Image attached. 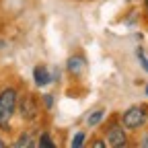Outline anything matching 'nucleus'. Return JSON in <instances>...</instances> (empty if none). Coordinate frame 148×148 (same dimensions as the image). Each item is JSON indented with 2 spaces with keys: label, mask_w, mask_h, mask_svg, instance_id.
I'll return each instance as SVG.
<instances>
[{
  "label": "nucleus",
  "mask_w": 148,
  "mask_h": 148,
  "mask_svg": "<svg viewBox=\"0 0 148 148\" xmlns=\"http://www.w3.org/2000/svg\"><path fill=\"white\" fill-rule=\"evenodd\" d=\"M18 90L14 86H4L0 90V130H8L10 121L16 113Z\"/></svg>",
  "instance_id": "obj_1"
},
{
  "label": "nucleus",
  "mask_w": 148,
  "mask_h": 148,
  "mask_svg": "<svg viewBox=\"0 0 148 148\" xmlns=\"http://www.w3.org/2000/svg\"><path fill=\"white\" fill-rule=\"evenodd\" d=\"M146 117H148L146 109H144L142 105H134V107H130V109L123 111V115H121V125H123L125 130H130V132H136V130L144 127Z\"/></svg>",
  "instance_id": "obj_2"
},
{
  "label": "nucleus",
  "mask_w": 148,
  "mask_h": 148,
  "mask_svg": "<svg viewBox=\"0 0 148 148\" xmlns=\"http://www.w3.org/2000/svg\"><path fill=\"white\" fill-rule=\"evenodd\" d=\"M18 115L23 117V121H35L39 117V101L33 95H25L23 99H18Z\"/></svg>",
  "instance_id": "obj_3"
},
{
  "label": "nucleus",
  "mask_w": 148,
  "mask_h": 148,
  "mask_svg": "<svg viewBox=\"0 0 148 148\" xmlns=\"http://www.w3.org/2000/svg\"><path fill=\"white\" fill-rule=\"evenodd\" d=\"M105 146H111V148H121L127 144V136H125V127L121 123H111L105 132Z\"/></svg>",
  "instance_id": "obj_4"
},
{
  "label": "nucleus",
  "mask_w": 148,
  "mask_h": 148,
  "mask_svg": "<svg viewBox=\"0 0 148 148\" xmlns=\"http://www.w3.org/2000/svg\"><path fill=\"white\" fill-rule=\"evenodd\" d=\"M66 70L68 74H72V76H82V74L86 72V60L82 58V56H70L68 62H66Z\"/></svg>",
  "instance_id": "obj_5"
},
{
  "label": "nucleus",
  "mask_w": 148,
  "mask_h": 148,
  "mask_svg": "<svg viewBox=\"0 0 148 148\" xmlns=\"http://www.w3.org/2000/svg\"><path fill=\"white\" fill-rule=\"evenodd\" d=\"M33 82L39 88H43V86H47L51 82V74H49L47 66H35L33 68Z\"/></svg>",
  "instance_id": "obj_6"
},
{
  "label": "nucleus",
  "mask_w": 148,
  "mask_h": 148,
  "mask_svg": "<svg viewBox=\"0 0 148 148\" xmlns=\"http://www.w3.org/2000/svg\"><path fill=\"white\" fill-rule=\"evenodd\" d=\"M103 119H105V109H95L84 117V123H86V127H97Z\"/></svg>",
  "instance_id": "obj_7"
},
{
  "label": "nucleus",
  "mask_w": 148,
  "mask_h": 148,
  "mask_svg": "<svg viewBox=\"0 0 148 148\" xmlns=\"http://www.w3.org/2000/svg\"><path fill=\"white\" fill-rule=\"evenodd\" d=\"M37 138H35V134L33 132H23L21 136H18V140L14 142V146L16 148H27V146H35L37 142H35Z\"/></svg>",
  "instance_id": "obj_8"
},
{
  "label": "nucleus",
  "mask_w": 148,
  "mask_h": 148,
  "mask_svg": "<svg viewBox=\"0 0 148 148\" xmlns=\"http://www.w3.org/2000/svg\"><path fill=\"white\" fill-rule=\"evenodd\" d=\"M37 146L39 148H53L56 142H53V138L47 132H43V134H39V138H37Z\"/></svg>",
  "instance_id": "obj_9"
},
{
  "label": "nucleus",
  "mask_w": 148,
  "mask_h": 148,
  "mask_svg": "<svg viewBox=\"0 0 148 148\" xmlns=\"http://www.w3.org/2000/svg\"><path fill=\"white\" fill-rule=\"evenodd\" d=\"M84 142H86V132H76L74 138H72V142H70V146L72 148H80V146H84Z\"/></svg>",
  "instance_id": "obj_10"
},
{
  "label": "nucleus",
  "mask_w": 148,
  "mask_h": 148,
  "mask_svg": "<svg viewBox=\"0 0 148 148\" xmlns=\"http://www.w3.org/2000/svg\"><path fill=\"white\" fill-rule=\"evenodd\" d=\"M138 53V60H140V64H142V68L148 72V58H146V56H144V49H138L136 51Z\"/></svg>",
  "instance_id": "obj_11"
},
{
  "label": "nucleus",
  "mask_w": 148,
  "mask_h": 148,
  "mask_svg": "<svg viewBox=\"0 0 148 148\" xmlns=\"http://www.w3.org/2000/svg\"><path fill=\"white\" fill-rule=\"evenodd\" d=\"M53 107V97L51 95H43V109H51Z\"/></svg>",
  "instance_id": "obj_12"
},
{
  "label": "nucleus",
  "mask_w": 148,
  "mask_h": 148,
  "mask_svg": "<svg viewBox=\"0 0 148 148\" xmlns=\"http://www.w3.org/2000/svg\"><path fill=\"white\" fill-rule=\"evenodd\" d=\"M144 6H146V10H148V0H144Z\"/></svg>",
  "instance_id": "obj_13"
},
{
  "label": "nucleus",
  "mask_w": 148,
  "mask_h": 148,
  "mask_svg": "<svg viewBox=\"0 0 148 148\" xmlns=\"http://www.w3.org/2000/svg\"><path fill=\"white\" fill-rule=\"evenodd\" d=\"M2 146H4V142H2V140H0V148H2Z\"/></svg>",
  "instance_id": "obj_14"
},
{
  "label": "nucleus",
  "mask_w": 148,
  "mask_h": 148,
  "mask_svg": "<svg viewBox=\"0 0 148 148\" xmlns=\"http://www.w3.org/2000/svg\"><path fill=\"white\" fill-rule=\"evenodd\" d=\"M146 97H148V86H146Z\"/></svg>",
  "instance_id": "obj_15"
}]
</instances>
